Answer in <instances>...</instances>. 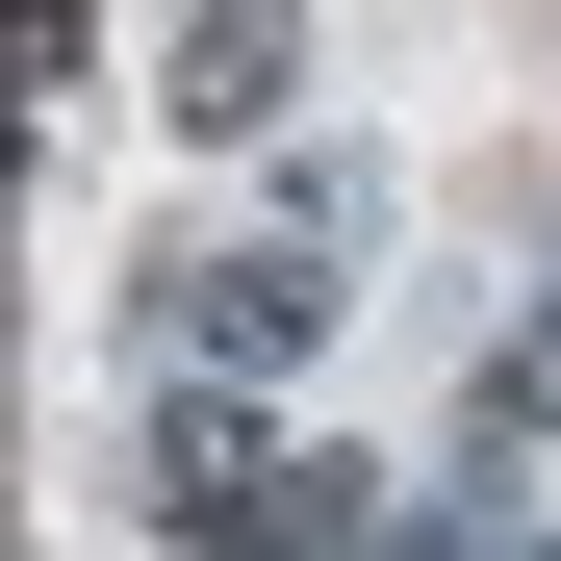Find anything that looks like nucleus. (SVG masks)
<instances>
[{
  "mask_svg": "<svg viewBox=\"0 0 561 561\" xmlns=\"http://www.w3.org/2000/svg\"><path fill=\"white\" fill-rule=\"evenodd\" d=\"M536 434H561V307H511L485 383H459V459H536Z\"/></svg>",
  "mask_w": 561,
  "mask_h": 561,
  "instance_id": "nucleus-4",
  "label": "nucleus"
},
{
  "mask_svg": "<svg viewBox=\"0 0 561 561\" xmlns=\"http://www.w3.org/2000/svg\"><path fill=\"white\" fill-rule=\"evenodd\" d=\"M128 357L153 383H280V357H332V230H179V255H128Z\"/></svg>",
  "mask_w": 561,
  "mask_h": 561,
  "instance_id": "nucleus-2",
  "label": "nucleus"
},
{
  "mask_svg": "<svg viewBox=\"0 0 561 561\" xmlns=\"http://www.w3.org/2000/svg\"><path fill=\"white\" fill-rule=\"evenodd\" d=\"M128 511H153L179 561H357V536H383V485L307 459L255 383H153V409H128Z\"/></svg>",
  "mask_w": 561,
  "mask_h": 561,
  "instance_id": "nucleus-1",
  "label": "nucleus"
},
{
  "mask_svg": "<svg viewBox=\"0 0 561 561\" xmlns=\"http://www.w3.org/2000/svg\"><path fill=\"white\" fill-rule=\"evenodd\" d=\"M536 561H561V536H536Z\"/></svg>",
  "mask_w": 561,
  "mask_h": 561,
  "instance_id": "nucleus-5",
  "label": "nucleus"
},
{
  "mask_svg": "<svg viewBox=\"0 0 561 561\" xmlns=\"http://www.w3.org/2000/svg\"><path fill=\"white\" fill-rule=\"evenodd\" d=\"M179 128H280L307 103V0H179V77H153Z\"/></svg>",
  "mask_w": 561,
  "mask_h": 561,
  "instance_id": "nucleus-3",
  "label": "nucleus"
}]
</instances>
